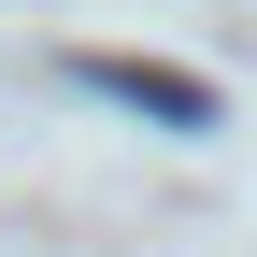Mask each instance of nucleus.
<instances>
[{"mask_svg": "<svg viewBox=\"0 0 257 257\" xmlns=\"http://www.w3.org/2000/svg\"><path fill=\"white\" fill-rule=\"evenodd\" d=\"M100 100H128V114H157V128H214V86L200 72H157V57H72Z\"/></svg>", "mask_w": 257, "mask_h": 257, "instance_id": "f257e3e1", "label": "nucleus"}]
</instances>
